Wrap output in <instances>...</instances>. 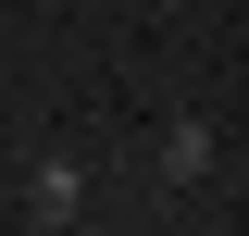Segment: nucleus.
I'll return each instance as SVG.
<instances>
[{
  "instance_id": "f257e3e1",
  "label": "nucleus",
  "mask_w": 249,
  "mask_h": 236,
  "mask_svg": "<svg viewBox=\"0 0 249 236\" xmlns=\"http://www.w3.org/2000/svg\"><path fill=\"white\" fill-rule=\"evenodd\" d=\"M212 174V124H162V186H199Z\"/></svg>"
}]
</instances>
